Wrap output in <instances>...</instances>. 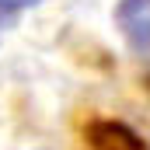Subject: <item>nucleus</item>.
Returning a JSON list of instances; mask_svg holds the SVG:
<instances>
[{
  "label": "nucleus",
  "mask_w": 150,
  "mask_h": 150,
  "mask_svg": "<svg viewBox=\"0 0 150 150\" xmlns=\"http://www.w3.org/2000/svg\"><path fill=\"white\" fill-rule=\"evenodd\" d=\"M115 28L136 56H150V0H119Z\"/></svg>",
  "instance_id": "1"
},
{
  "label": "nucleus",
  "mask_w": 150,
  "mask_h": 150,
  "mask_svg": "<svg viewBox=\"0 0 150 150\" xmlns=\"http://www.w3.org/2000/svg\"><path fill=\"white\" fill-rule=\"evenodd\" d=\"M87 143H91V150H147L129 126L108 122V119L87 126Z\"/></svg>",
  "instance_id": "2"
},
{
  "label": "nucleus",
  "mask_w": 150,
  "mask_h": 150,
  "mask_svg": "<svg viewBox=\"0 0 150 150\" xmlns=\"http://www.w3.org/2000/svg\"><path fill=\"white\" fill-rule=\"evenodd\" d=\"M11 25H14V18H11V14H0V38H4V32H7Z\"/></svg>",
  "instance_id": "4"
},
{
  "label": "nucleus",
  "mask_w": 150,
  "mask_h": 150,
  "mask_svg": "<svg viewBox=\"0 0 150 150\" xmlns=\"http://www.w3.org/2000/svg\"><path fill=\"white\" fill-rule=\"evenodd\" d=\"M38 0H0V14H11V18H18L21 11H28V7H35Z\"/></svg>",
  "instance_id": "3"
}]
</instances>
